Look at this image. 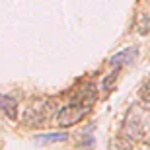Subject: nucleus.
Wrapping results in <instances>:
<instances>
[{"label": "nucleus", "mask_w": 150, "mask_h": 150, "mask_svg": "<svg viewBox=\"0 0 150 150\" xmlns=\"http://www.w3.org/2000/svg\"><path fill=\"white\" fill-rule=\"evenodd\" d=\"M137 57H139V47H127V49L119 51V53H115V55L109 59V64H111L113 68H121L125 67V64H131V62L137 61Z\"/></svg>", "instance_id": "20e7f679"}, {"label": "nucleus", "mask_w": 150, "mask_h": 150, "mask_svg": "<svg viewBox=\"0 0 150 150\" xmlns=\"http://www.w3.org/2000/svg\"><path fill=\"white\" fill-rule=\"evenodd\" d=\"M139 96H140V101H144V103H150V78H146L142 86L139 90Z\"/></svg>", "instance_id": "9b49d317"}, {"label": "nucleus", "mask_w": 150, "mask_h": 150, "mask_svg": "<svg viewBox=\"0 0 150 150\" xmlns=\"http://www.w3.org/2000/svg\"><path fill=\"white\" fill-rule=\"evenodd\" d=\"M35 144H53V142H64L68 140V133L61 131V133H41L33 137Z\"/></svg>", "instance_id": "423d86ee"}, {"label": "nucleus", "mask_w": 150, "mask_h": 150, "mask_svg": "<svg viewBox=\"0 0 150 150\" xmlns=\"http://www.w3.org/2000/svg\"><path fill=\"white\" fill-rule=\"evenodd\" d=\"M55 109H57L55 100H49V98L35 100L25 107V111L22 115V123L25 127H43L45 123L53 117Z\"/></svg>", "instance_id": "f03ea898"}, {"label": "nucleus", "mask_w": 150, "mask_h": 150, "mask_svg": "<svg viewBox=\"0 0 150 150\" xmlns=\"http://www.w3.org/2000/svg\"><path fill=\"white\" fill-rule=\"evenodd\" d=\"M96 100H98V90H96L94 84H82L76 90V94H72V101H76V103L92 105Z\"/></svg>", "instance_id": "39448f33"}, {"label": "nucleus", "mask_w": 150, "mask_h": 150, "mask_svg": "<svg viewBox=\"0 0 150 150\" xmlns=\"http://www.w3.org/2000/svg\"><path fill=\"white\" fill-rule=\"evenodd\" d=\"M119 74H121V68L117 67V68H113V72H109L105 78H103V90H105V92H111V90H113V86H115Z\"/></svg>", "instance_id": "9d476101"}, {"label": "nucleus", "mask_w": 150, "mask_h": 150, "mask_svg": "<svg viewBox=\"0 0 150 150\" xmlns=\"http://www.w3.org/2000/svg\"><path fill=\"white\" fill-rule=\"evenodd\" d=\"M137 29L140 35H148L150 33V14H140L137 18Z\"/></svg>", "instance_id": "1a4fd4ad"}, {"label": "nucleus", "mask_w": 150, "mask_h": 150, "mask_svg": "<svg viewBox=\"0 0 150 150\" xmlns=\"http://www.w3.org/2000/svg\"><path fill=\"white\" fill-rule=\"evenodd\" d=\"M0 109L6 113L8 117H16V109H18V101L16 98H12V96H4V94H0Z\"/></svg>", "instance_id": "0eeeda50"}, {"label": "nucleus", "mask_w": 150, "mask_h": 150, "mask_svg": "<svg viewBox=\"0 0 150 150\" xmlns=\"http://www.w3.org/2000/svg\"><path fill=\"white\" fill-rule=\"evenodd\" d=\"M125 131L129 139L134 140H148L150 139V103H134L127 113Z\"/></svg>", "instance_id": "f257e3e1"}, {"label": "nucleus", "mask_w": 150, "mask_h": 150, "mask_svg": "<svg viewBox=\"0 0 150 150\" xmlns=\"http://www.w3.org/2000/svg\"><path fill=\"white\" fill-rule=\"evenodd\" d=\"M107 150H133V144L129 139H121V137H115V139L109 140Z\"/></svg>", "instance_id": "6e6552de"}, {"label": "nucleus", "mask_w": 150, "mask_h": 150, "mask_svg": "<svg viewBox=\"0 0 150 150\" xmlns=\"http://www.w3.org/2000/svg\"><path fill=\"white\" fill-rule=\"evenodd\" d=\"M92 111V105H86V103H76V101H70L67 105L59 107V111H57L55 119L59 123V127L61 129H70L74 125L86 119Z\"/></svg>", "instance_id": "7ed1b4c3"}]
</instances>
